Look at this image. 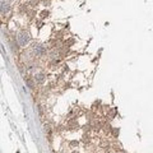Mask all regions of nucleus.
I'll use <instances>...</instances> for the list:
<instances>
[{"label":"nucleus","mask_w":153,"mask_h":153,"mask_svg":"<svg viewBox=\"0 0 153 153\" xmlns=\"http://www.w3.org/2000/svg\"><path fill=\"white\" fill-rule=\"evenodd\" d=\"M30 41H31V37L26 31H23V32H21L18 35V44L21 46H26Z\"/></svg>","instance_id":"f257e3e1"},{"label":"nucleus","mask_w":153,"mask_h":153,"mask_svg":"<svg viewBox=\"0 0 153 153\" xmlns=\"http://www.w3.org/2000/svg\"><path fill=\"white\" fill-rule=\"evenodd\" d=\"M32 52L36 56H42V55H45L46 50L44 49V46H41L40 44H35V45L32 46Z\"/></svg>","instance_id":"f03ea898"},{"label":"nucleus","mask_w":153,"mask_h":153,"mask_svg":"<svg viewBox=\"0 0 153 153\" xmlns=\"http://www.w3.org/2000/svg\"><path fill=\"white\" fill-rule=\"evenodd\" d=\"M10 10V3L8 0H1V14H7Z\"/></svg>","instance_id":"7ed1b4c3"},{"label":"nucleus","mask_w":153,"mask_h":153,"mask_svg":"<svg viewBox=\"0 0 153 153\" xmlns=\"http://www.w3.org/2000/svg\"><path fill=\"white\" fill-rule=\"evenodd\" d=\"M35 79L37 80V82H44V74H37L36 76H35Z\"/></svg>","instance_id":"20e7f679"},{"label":"nucleus","mask_w":153,"mask_h":153,"mask_svg":"<svg viewBox=\"0 0 153 153\" xmlns=\"http://www.w3.org/2000/svg\"><path fill=\"white\" fill-rule=\"evenodd\" d=\"M26 82H27V84H28V87H30V88H33V82H32V80H30V79H27V80H26Z\"/></svg>","instance_id":"39448f33"}]
</instances>
